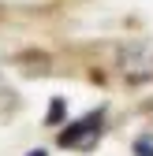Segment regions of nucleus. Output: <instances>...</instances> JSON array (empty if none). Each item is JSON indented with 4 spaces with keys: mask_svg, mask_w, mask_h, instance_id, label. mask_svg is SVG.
<instances>
[{
    "mask_svg": "<svg viewBox=\"0 0 153 156\" xmlns=\"http://www.w3.org/2000/svg\"><path fill=\"white\" fill-rule=\"evenodd\" d=\"M64 112H67V108H64V101L56 97V101L49 104V123H60V119H64Z\"/></svg>",
    "mask_w": 153,
    "mask_h": 156,
    "instance_id": "nucleus-3",
    "label": "nucleus"
},
{
    "mask_svg": "<svg viewBox=\"0 0 153 156\" xmlns=\"http://www.w3.org/2000/svg\"><path fill=\"white\" fill-rule=\"evenodd\" d=\"M30 156H49V152H45V149H34V152H30Z\"/></svg>",
    "mask_w": 153,
    "mask_h": 156,
    "instance_id": "nucleus-4",
    "label": "nucleus"
},
{
    "mask_svg": "<svg viewBox=\"0 0 153 156\" xmlns=\"http://www.w3.org/2000/svg\"><path fill=\"white\" fill-rule=\"evenodd\" d=\"M135 156H153V134H142L135 141Z\"/></svg>",
    "mask_w": 153,
    "mask_h": 156,
    "instance_id": "nucleus-2",
    "label": "nucleus"
},
{
    "mask_svg": "<svg viewBox=\"0 0 153 156\" xmlns=\"http://www.w3.org/2000/svg\"><path fill=\"white\" fill-rule=\"evenodd\" d=\"M97 138V123L93 119H82V123H75L60 134V145H79V141H93Z\"/></svg>",
    "mask_w": 153,
    "mask_h": 156,
    "instance_id": "nucleus-1",
    "label": "nucleus"
}]
</instances>
